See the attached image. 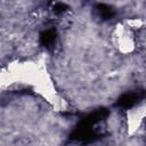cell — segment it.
Instances as JSON below:
<instances>
[{
  "instance_id": "1",
  "label": "cell",
  "mask_w": 146,
  "mask_h": 146,
  "mask_svg": "<svg viewBox=\"0 0 146 146\" xmlns=\"http://www.w3.org/2000/svg\"><path fill=\"white\" fill-rule=\"evenodd\" d=\"M113 41L117 50L122 54H130L136 48V38L132 26L128 24H120L115 27L113 33Z\"/></svg>"
},
{
  "instance_id": "2",
  "label": "cell",
  "mask_w": 146,
  "mask_h": 146,
  "mask_svg": "<svg viewBox=\"0 0 146 146\" xmlns=\"http://www.w3.org/2000/svg\"><path fill=\"white\" fill-rule=\"evenodd\" d=\"M145 117V104L140 103L139 105H136L135 107L130 108L127 114V122L130 133H133L136 130H138L144 121Z\"/></svg>"
}]
</instances>
